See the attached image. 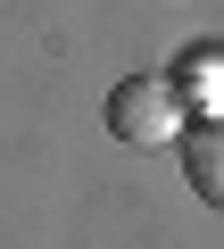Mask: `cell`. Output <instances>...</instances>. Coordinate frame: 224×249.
I'll list each match as a JSON object with an SVG mask.
<instances>
[{"mask_svg":"<svg viewBox=\"0 0 224 249\" xmlns=\"http://www.w3.org/2000/svg\"><path fill=\"white\" fill-rule=\"evenodd\" d=\"M108 133L125 150H166L191 133V100L174 91V75H125L108 91Z\"/></svg>","mask_w":224,"mask_h":249,"instance_id":"obj_1","label":"cell"},{"mask_svg":"<svg viewBox=\"0 0 224 249\" xmlns=\"http://www.w3.org/2000/svg\"><path fill=\"white\" fill-rule=\"evenodd\" d=\"M174 91L191 100V116H216V108H224V50H216V42L183 50V67H174Z\"/></svg>","mask_w":224,"mask_h":249,"instance_id":"obj_3","label":"cell"},{"mask_svg":"<svg viewBox=\"0 0 224 249\" xmlns=\"http://www.w3.org/2000/svg\"><path fill=\"white\" fill-rule=\"evenodd\" d=\"M183 183L207 208H224V108L216 116H191V133H183Z\"/></svg>","mask_w":224,"mask_h":249,"instance_id":"obj_2","label":"cell"}]
</instances>
